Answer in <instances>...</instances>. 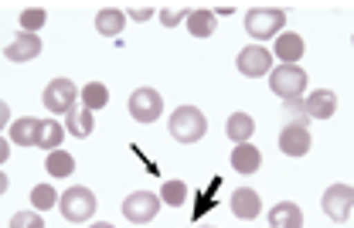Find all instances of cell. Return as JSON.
<instances>
[{
    "label": "cell",
    "mask_w": 354,
    "mask_h": 228,
    "mask_svg": "<svg viewBox=\"0 0 354 228\" xmlns=\"http://www.w3.org/2000/svg\"><path fill=\"white\" fill-rule=\"evenodd\" d=\"M283 24H286V10L283 7H252L245 14V31L249 38H279L283 35Z\"/></svg>",
    "instance_id": "2"
},
{
    "label": "cell",
    "mask_w": 354,
    "mask_h": 228,
    "mask_svg": "<svg viewBox=\"0 0 354 228\" xmlns=\"http://www.w3.org/2000/svg\"><path fill=\"white\" fill-rule=\"evenodd\" d=\"M79 99H82V106H86V109L95 113V109H102V106L109 102V89H106L102 82H88L86 89H79Z\"/></svg>",
    "instance_id": "24"
},
{
    "label": "cell",
    "mask_w": 354,
    "mask_h": 228,
    "mask_svg": "<svg viewBox=\"0 0 354 228\" xmlns=\"http://www.w3.org/2000/svg\"><path fill=\"white\" fill-rule=\"evenodd\" d=\"M123 28H127V14H123L120 7H102V10L95 14V31H99L102 38H120Z\"/></svg>",
    "instance_id": "17"
},
{
    "label": "cell",
    "mask_w": 354,
    "mask_h": 228,
    "mask_svg": "<svg viewBox=\"0 0 354 228\" xmlns=\"http://www.w3.org/2000/svg\"><path fill=\"white\" fill-rule=\"evenodd\" d=\"M44 167H48L51 178H68V174L75 171V157H72L68 150H51L48 160H44Z\"/></svg>",
    "instance_id": "22"
},
{
    "label": "cell",
    "mask_w": 354,
    "mask_h": 228,
    "mask_svg": "<svg viewBox=\"0 0 354 228\" xmlns=\"http://www.w3.org/2000/svg\"><path fill=\"white\" fill-rule=\"evenodd\" d=\"M62 140H65V126L58 123V120H41V126H38V137H35V146H41V150H58L62 146Z\"/></svg>",
    "instance_id": "20"
},
{
    "label": "cell",
    "mask_w": 354,
    "mask_h": 228,
    "mask_svg": "<svg viewBox=\"0 0 354 228\" xmlns=\"http://www.w3.org/2000/svg\"><path fill=\"white\" fill-rule=\"evenodd\" d=\"M10 157V146H7V140H0V164Z\"/></svg>",
    "instance_id": "32"
},
{
    "label": "cell",
    "mask_w": 354,
    "mask_h": 228,
    "mask_svg": "<svg viewBox=\"0 0 354 228\" xmlns=\"http://www.w3.org/2000/svg\"><path fill=\"white\" fill-rule=\"evenodd\" d=\"M3 55H7V61H17V65H21V61H31V58H38V55H41V38H38V35H24V31H21L10 45L3 48Z\"/></svg>",
    "instance_id": "14"
},
{
    "label": "cell",
    "mask_w": 354,
    "mask_h": 228,
    "mask_svg": "<svg viewBox=\"0 0 354 228\" xmlns=\"http://www.w3.org/2000/svg\"><path fill=\"white\" fill-rule=\"evenodd\" d=\"M75 99H79V89H75L72 79H51L48 89H44V109L58 113V116H68L75 109Z\"/></svg>",
    "instance_id": "8"
},
{
    "label": "cell",
    "mask_w": 354,
    "mask_h": 228,
    "mask_svg": "<svg viewBox=\"0 0 354 228\" xmlns=\"http://www.w3.org/2000/svg\"><path fill=\"white\" fill-rule=\"evenodd\" d=\"M235 65H239V72H242L245 79H263V75L272 72V51L263 48L259 41H256V45H245L239 51Z\"/></svg>",
    "instance_id": "9"
},
{
    "label": "cell",
    "mask_w": 354,
    "mask_h": 228,
    "mask_svg": "<svg viewBox=\"0 0 354 228\" xmlns=\"http://www.w3.org/2000/svg\"><path fill=\"white\" fill-rule=\"evenodd\" d=\"M215 24H218V17H215L212 7H194V10L187 14V31H191V38H212V35H215Z\"/></svg>",
    "instance_id": "18"
},
{
    "label": "cell",
    "mask_w": 354,
    "mask_h": 228,
    "mask_svg": "<svg viewBox=\"0 0 354 228\" xmlns=\"http://www.w3.org/2000/svg\"><path fill=\"white\" fill-rule=\"evenodd\" d=\"M259 211H263V198H259L252 187H239V191H232V215H235V218L252 222V218H259Z\"/></svg>",
    "instance_id": "12"
},
{
    "label": "cell",
    "mask_w": 354,
    "mask_h": 228,
    "mask_svg": "<svg viewBox=\"0 0 354 228\" xmlns=\"http://www.w3.org/2000/svg\"><path fill=\"white\" fill-rule=\"evenodd\" d=\"M127 14H130L133 21H147V17L153 14V7H143V3H136V7H127Z\"/></svg>",
    "instance_id": "30"
},
{
    "label": "cell",
    "mask_w": 354,
    "mask_h": 228,
    "mask_svg": "<svg viewBox=\"0 0 354 228\" xmlns=\"http://www.w3.org/2000/svg\"><path fill=\"white\" fill-rule=\"evenodd\" d=\"M187 14H191L187 7H174V3L171 7H160V24L164 28H177L180 21H187Z\"/></svg>",
    "instance_id": "28"
},
{
    "label": "cell",
    "mask_w": 354,
    "mask_h": 228,
    "mask_svg": "<svg viewBox=\"0 0 354 228\" xmlns=\"http://www.w3.org/2000/svg\"><path fill=\"white\" fill-rule=\"evenodd\" d=\"M44 21H48V14H44L41 7H24L21 10V31L24 35H38L44 28Z\"/></svg>",
    "instance_id": "26"
},
{
    "label": "cell",
    "mask_w": 354,
    "mask_h": 228,
    "mask_svg": "<svg viewBox=\"0 0 354 228\" xmlns=\"http://www.w3.org/2000/svg\"><path fill=\"white\" fill-rule=\"evenodd\" d=\"M320 205H324V215H327L330 222L344 225V222L351 218V208H354V187L351 184H330V187L324 191Z\"/></svg>",
    "instance_id": "5"
},
{
    "label": "cell",
    "mask_w": 354,
    "mask_h": 228,
    "mask_svg": "<svg viewBox=\"0 0 354 228\" xmlns=\"http://www.w3.org/2000/svg\"><path fill=\"white\" fill-rule=\"evenodd\" d=\"M160 201L171 205V208H180V205L187 201V184L184 181H164V187H160Z\"/></svg>",
    "instance_id": "25"
},
{
    "label": "cell",
    "mask_w": 354,
    "mask_h": 228,
    "mask_svg": "<svg viewBox=\"0 0 354 228\" xmlns=\"http://www.w3.org/2000/svg\"><path fill=\"white\" fill-rule=\"evenodd\" d=\"M269 228H304V211L293 201H279L269 208Z\"/></svg>",
    "instance_id": "16"
},
{
    "label": "cell",
    "mask_w": 354,
    "mask_h": 228,
    "mask_svg": "<svg viewBox=\"0 0 354 228\" xmlns=\"http://www.w3.org/2000/svg\"><path fill=\"white\" fill-rule=\"evenodd\" d=\"M279 150L286 157H307L310 153V130L307 123H286L279 133Z\"/></svg>",
    "instance_id": "10"
},
{
    "label": "cell",
    "mask_w": 354,
    "mask_h": 228,
    "mask_svg": "<svg viewBox=\"0 0 354 228\" xmlns=\"http://www.w3.org/2000/svg\"><path fill=\"white\" fill-rule=\"evenodd\" d=\"M38 126H41V120H35V116H21V120H14V126H10L14 146H35Z\"/></svg>",
    "instance_id": "21"
},
{
    "label": "cell",
    "mask_w": 354,
    "mask_h": 228,
    "mask_svg": "<svg viewBox=\"0 0 354 228\" xmlns=\"http://www.w3.org/2000/svg\"><path fill=\"white\" fill-rule=\"evenodd\" d=\"M95 113L86 109V106H75L72 113H68V133L72 137H88L92 133V126H95V120H92Z\"/></svg>",
    "instance_id": "23"
},
{
    "label": "cell",
    "mask_w": 354,
    "mask_h": 228,
    "mask_svg": "<svg viewBox=\"0 0 354 228\" xmlns=\"http://www.w3.org/2000/svg\"><path fill=\"white\" fill-rule=\"evenodd\" d=\"M160 194H150V191H133L130 198L123 201V218L133 222V225H147V222H153L157 218V211H160Z\"/></svg>",
    "instance_id": "7"
},
{
    "label": "cell",
    "mask_w": 354,
    "mask_h": 228,
    "mask_svg": "<svg viewBox=\"0 0 354 228\" xmlns=\"http://www.w3.org/2000/svg\"><path fill=\"white\" fill-rule=\"evenodd\" d=\"M259 167H263V153H259V146H252V143H235L232 146V171L235 174H259Z\"/></svg>",
    "instance_id": "11"
},
{
    "label": "cell",
    "mask_w": 354,
    "mask_h": 228,
    "mask_svg": "<svg viewBox=\"0 0 354 228\" xmlns=\"http://www.w3.org/2000/svg\"><path fill=\"white\" fill-rule=\"evenodd\" d=\"M225 133L232 143H249V137L256 133V120L249 113H232L228 123H225Z\"/></svg>",
    "instance_id": "19"
},
{
    "label": "cell",
    "mask_w": 354,
    "mask_h": 228,
    "mask_svg": "<svg viewBox=\"0 0 354 228\" xmlns=\"http://www.w3.org/2000/svg\"><path fill=\"white\" fill-rule=\"evenodd\" d=\"M130 116L136 123H157L164 116V95L150 86H140L130 95Z\"/></svg>",
    "instance_id": "6"
},
{
    "label": "cell",
    "mask_w": 354,
    "mask_h": 228,
    "mask_svg": "<svg viewBox=\"0 0 354 228\" xmlns=\"http://www.w3.org/2000/svg\"><path fill=\"white\" fill-rule=\"evenodd\" d=\"M95 208H99V201H95V194L88 191V187H68L65 194H58V211H62V218L65 222H88L92 215H95Z\"/></svg>",
    "instance_id": "4"
},
{
    "label": "cell",
    "mask_w": 354,
    "mask_h": 228,
    "mask_svg": "<svg viewBox=\"0 0 354 228\" xmlns=\"http://www.w3.org/2000/svg\"><path fill=\"white\" fill-rule=\"evenodd\" d=\"M304 109H307V120H330L337 113V95L330 89H313L304 99Z\"/></svg>",
    "instance_id": "13"
},
{
    "label": "cell",
    "mask_w": 354,
    "mask_h": 228,
    "mask_svg": "<svg viewBox=\"0 0 354 228\" xmlns=\"http://www.w3.org/2000/svg\"><path fill=\"white\" fill-rule=\"evenodd\" d=\"M167 130L177 143H198V140L208 133V120L198 106H177L167 120Z\"/></svg>",
    "instance_id": "1"
},
{
    "label": "cell",
    "mask_w": 354,
    "mask_h": 228,
    "mask_svg": "<svg viewBox=\"0 0 354 228\" xmlns=\"http://www.w3.org/2000/svg\"><path fill=\"white\" fill-rule=\"evenodd\" d=\"M10 228H44L41 211H17L10 218Z\"/></svg>",
    "instance_id": "29"
},
{
    "label": "cell",
    "mask_w": 354,
    "mask_h": 228,
    "mask_svg": "<svg viewBox=\"0 0 354 228\" xmlns=\"http://www.w3.org/2000/svg\"><path fill=\"white\" fill-rule=\"evenodd\" d=\"M269 89L276 92L283 102L304 99V92H307V72L300 65H276L269 72Z\"/></svg>",
    "instance_id": "3"
},
{
    "label": "cell",
    "mask_w": 354,
    "mask_h": 228,
    "mask_svg": "<svg viewBox=\"0 0 354 228\" xmlns=\"http://www.w3.org/2000/svg\"><path fill=\"white\" fill-rule=\"evenodd\" d=\"M31 205H35V211L55 208V205H58V191H55L51 184H38V187L31 191Z\"/></svg>",
    "instance_id": "27"
},
{
    "label": "cell",
    "mask_w": 354,
    "mask_h": 228,
    "mask_svg": "<svg viewBox=\"0 0 354 228\" xmlns=\"http://www.w3.org/2000/svg\"><path fill=\"white\" fill-rule=\"evenodd\" d=\"M88 228H113L109 222H95V225H88Z\"/></svg>",
    "instance_id": "34"
},
{
    "label": "cell",
    "mask_w": 354,
    "mask_h": 228,
    "mask_svg": "<svg viewBox=\"0 0 354 228\" xmlns=\"http://www.w3.org/2000/svg\"><path fill=\"white\" fill-rule=\"evenodd\" d=\"M7 191V174H0V194Z\"/></svg>",
    "instance_id": "33"
},
{
    "label": "cell",
    "mask_w": 354,
    "mask_h": 228,
    "mask_svg": "<svg viewBox=\"0 0 354 228\" xmlns=\"http://www.w3.org/2000/svg\"><path fill=\"white\" fill-rule=\"evenodd\" d=\"M304 51H307L304 38L293 35V31H283V35L276 38V48H272V55H276L283 65H297V61L304 58Z\"/></svg>",
    "instance_id": "15"
},
{
    "label": "cell",
    "mask_w": 354,
    "mask_h": 228,
    "mask_svg": "<svg viewBox=\"0 0 354 228\" xmlns=\"http://www.w3.org/2000/svg\"><path fill=\"white\" fill-rule=\"evenodd\" d=\"M7 120H10V109H7V102L0 99V130L7 126Z\"/></svg>",
    "instance_id": "31"
}]
</instances>
